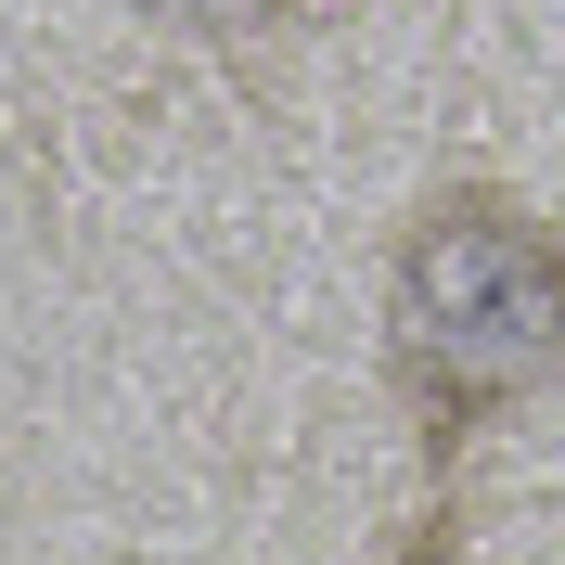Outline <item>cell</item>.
Returning a JSON list of instances; mask_svg holds the SVG:
<instances>
[{
    "mask_svg": "<svg viewBox=\"0 0 565 565\" xmlns=\"http://www.w3.org/2000/svg\"><path fill=\"white\" fill-rule=\"evenodd\" d=\"M386 373L437 450L527 412L565 373V232L527 193L450 180L412 206V232L386 257Z\"/></svg>",
    "mask_w": 565,
    "mask_h": 565,
    "instance_id": "obj_1",
    "label": "cell"
},
{
    "mask_svg": "<svg viewBox=\"0 0 565 565\" xmlns=\"http://www.w3.org/2000/svg\"><path fill=\"white\" fill-rule=\"evenodd\" d=\"M168 13H193V26H245V13H270V0H168Z\"/></svg>",
    "mask_w": 565,
    "mask_h": 565,
    "instance_id": "obj_2",
    "label": "cell"
}]
</instances>
